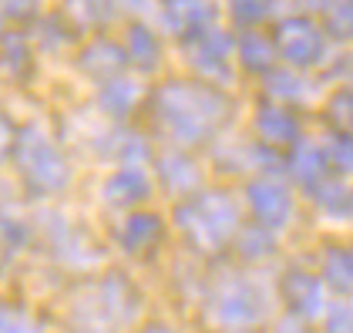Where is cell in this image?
<instances>
[{"instance_id":"obj_25","label":"cell","mask_w":353,"mask_h":333,"mask_svg":"<svg viewBox=\"0 0 353 333\" xmlns=\"http://www.w3.org/2000/svg\"><path fill=\"white\" fill-rule=\"evenodd\" d=\"M7 145H10V125H3V121H0V152H3Z\"/></svg>"},{"instance_id":"obj_18","label":"cell","mask_w":353,"mask_h":333,"mask_svg":"<svg viewBox=\"0 0 353 333\" xmlns=\"http://www.w3.org/2000/svg\"><path fill=\"white\" fill-rule=\"evenodd\" d=\"M159 172H162V179L168 185H185V182H195L199 179V168L192 162L189 155H179V152H168L162 155V162H159Z\"/></svg>"},{"instance_id":"obj_17","label":"cell","mask_w":353,"mask_h":333,"mask_svg":"<svg viewBox=\"0 0 353 333\" xmlns=\"http://www.w3.org/2000/svg\"><path fill=\"white\" fill-rule=\"evenodd\" d=\"M323 155L330 168L340 175H353V135L350 132H330L323 139Z\"/></svg>"},{"instance_id":"obj_8","label":"cell","mask_w":353,"mask_h":333,"mask_svg":"<svg viewBox=\"0 0 353 333\" xmlns=\"http://www.w3.org/2000/svg\"><path fill=\"white\" fill-rule=\"evenodd\" d=\"M125 54L138 71L155 74L159 64H162V41L148 24H132L128 34H125Z\"/></svg>"},{"instance_id":"obj_12","label":"cell","mask_w":353,"mask_h":333,"mask_svg":"<svg viewBox=\"0 0 353 333\" xmlns=\"http://www.w3.org/2000/svg\"><path fill=\"white\" fill-rule=\"evenodd\" d=\"M64 14L78 28H105L114 21V0H64Z\"/></svg>"},{"instance_id":"obj_23","label":"cell","mask_w":353,"mask_h":333,"mask_svg":"<svg viewBox=\"0 0 353 333\" xmlns=\"http://www.w3.org/2000/svg\"><path fill=\"white\" fill-rule=\"evenodd\" d=\"M0 7H3V14H10V17L24 21V17H30V14L37 10V0H3Z\"/></svg>"},{"instance_id":"obj_9","label":"cell","mask_w":353,"mask_h":333,"mask_svg":"<svg viewBox=\"0 0 353 333\" xmlns=\"http://www.w3.org/2000/svg\"><path fill=\"white\" fill-rule=\"evenodd\" d=\"M125 61H128L125 48L101 37V41H94L91 48H84L81 71L91 74V78H98V81H111V78H118V71L125 68Z\"/></svg>"},{"instance_id":"obj_2","label":"cell","mask_w":353,"mask_h":333,"mask_svg":"<svg viewBox=\"0 0 353 333\" xmlns=\"http://www.w3.org/2000/svg\"><path fill=\"white\" fill-rule=\"evenodd\" d=\"M272 44H276V54L293 71H313L330 61V34L313 17H303V14L283 17L276 24Z\"/></svg>"},{"instance_id":"obj_6","label":"cell","mask_w":353,"mask_h":333,"mask_svg":"<svg viewBox=\"0 0 353 333\" xmlns=\"http://www.w3.org/2000/svg\"><path fill=\"white\" fill-rule=\"evenodd\" d=\"M256 135L266 145H296L303 128H299V118L293 108H283V105H263L256 111Z\"/></svg>"},{"instance_id":"obj_5","label":"cell","mask_w":353,"mask_h":333,"mask_svg":"<svg viewBox=\"0 0 353 333\" xmlns=\"http://www.w3.org/2000/svg\"><path fill=\"white\" fill-rule=\"evenodd\" d=\"M168 30L192 37V34H202V30L212 28L216 21V3L212 0H165L162 10Z\"/></svg>"},{"instance_id":"obj_22","label":"cell","mask_w":353,"mask_h":333,"mask_svg":"<svg viewBox=\"0 0 353 333\" xmlns=\"http://www.w3.org/2000/svg\"><path fill=\"white\" fill-rule=\"evenodd\" d=\"M323 202L330 212H336L340 219H350L353 216V185H343V182H330L323 185Z\"/></svg>"},{"instance_id":"obj_7","label":"cell","mask_w":353,"mask_h":333,"mask_svg":"<svg viewBox=\"0 0 353 333\" xmlns=\"http://www.w3.org/2000/svg\"><path fill=\"white\" fill-rule=\"evenodd\" d=\"M266 94L272 98V105H283V108H293V105H306L313 98V84L306 81L303 71L293 68H272L266 74Z\"/></svg>"},{"instance_id":"obj_1","label":"cell","mask_w":353,"mask_h":333,"mask_svg":"<svg viewBox=\"0 0 353 333\" xmlns=\"http://www.w3.org/2000/svg\"><path fill=\"white\" fill-rule=\"evenodd\" d=\"M152 111L159 128L172 141L199 145L216 135V128L229 118L232 105L205 81H168L155 91Z\"/></svg>"},{"instance_id":"obj_19","label":"cell","mask_w":353,"mask_h":333,"mask_svg":"<svg viewBox=\"0 0 353 333\" xmlns=\"http://www.w3.org/2000/svg\"><path fill=\"white\" fill-rule=\"evenodd\" d=\"M105 141H111L114 155L121 162H128V165L148 159V141L141 139V135H135V132H111V135H105Z\"/></svg>"},{"instance_id":"obj_10","label":"cell","mask_w":353,"mask_h":333,"mask_svg":"<svg viewBox=\"0 0 353 333\" xmlns=\"http://www.w3.org/2000/svg\"><path fill=\"white\" fill-rule=\"evenodd\" d=\"M138 101H141V84L135 78H125V74L105 81L101 91H98V108L105 111V114H111V118L132 114L138 108Z\"/></svg>"},{"instance_id":"obj_15","label":"cell","mask_w":353,"mask_h":333,"mask_svg":"<svg viewBox=\"0 0 353 333\" xmlns=\"http://www.w3.org/2000/svg\"><path fill=\"white\" fill-rule=\"evenodd\" d=\"M276 10V0H229V17L232 24L245 30H256L263 21H270Z\"/></svg>"},{"instance_id":"obj_20","label":"cell","mask_w":353,"mask_h":333,"mask_svg":"<svg viewBox=\"0 0 353 333\" xmlns=\"http://www.w3.org/2000/svg\"><path fill=\"white\" fill-rule=\"evenodd\" d=\"M323 30L336 41H353V0H340L323 14Z\"/></svg>"},{"instance_id":"obj_4","label":"cell","mask_w":353,"mask_h":333,"mask_svg":"<svg viewBox=\"0 0 353 333\" xmlns=\"http://www.w3.org/2000/svg\"><path fill=\"white\" fill-rule=\"evenodd\" d=\"M17 162L41 185L68 182V162L61 159L54 141L48 139L44 132H37V128H28L24 135H17Z\"/></svg>"},{"instance_id":"obj_11","label":"cell","mask_w":353,"mask_h":333,"mask_svg":"<svg viewBox=\"0 0 353 333\" xmlns=\"http://www.w3.org/2000/svg\"><path fill=\"white\" fill-rule=\"evenodd\" d=\"M236 57H239L243 71H249V74H270L279 54H276V44H272L266 34L245 30L243 37L236 41Z\"/></svg>"},{"instance_id":"obj_13","label":"cell","mask_w":353,"mask_h":333,"mask_svg":"<svg viewBox=\"0 0 353 333\" xmlns=\"http://www.w3.org/2000/svg\"><path fill=\"white\" fill-rule=\"evenodd\" d=\"M290 165H293V175H296L299 182H306V185H316L326 172H330V162H326V155H323V145H296Z\"/></svg>"},{"instance_id":"obj_3","label":"cell","mask_w":353,"mask_h":333,"mask_svg":"<svg viewBox=\"0 0 353 333\" xmlns=\"http://www.w3.org/2000/svg\"><path fill=\"white\" fill-rule=\"evenodd\" d=\"M232 57H236V41L222 28H209L185 37V61L205 84H229Z\"/></svg>"},{"instance_id":"obj_16","label":"cell","mask_w":353,"mask_h":333,"mask_svg":"<svg viewBox=\"0 0 353 333\" xmlns=\"http://www.w3.org/2000/svg\"><path fill=\"white\" fill-rule=\"evenodd\" d=\"M326 118L333 125V132H350L353 135V81L340 84L330 101H326Z\"/></svg>"},{"instance_id":"obj_21","label":"cell","mask_w":353,"mask_h":333,"mask_svg":"<svg viewBox=\"0 0 353 333\" xmlns=\"http://www.w3.org/2000/svg\"><path fill=\"white\" fill-rule=\"evenodd\" d=\"M108 195H121V199H141V195H148V182H145V175L138 172V168H121L118 175H111L108 182Z\"/></svg>"},{"instance_id":"obj_24","label":"cell","mask_w":353,"mask_h":333,"mask_svg":"<svg viewBox=\"0 0 353 333\" xmlns=\"http://www.w3.org/2000/svg\"><path fill=\"white\" fill-rule=\"evenodd\" d=\"M118 10H128V14H152L155 10V0H114Z\"/></svg>"},{"instance_id":"obj_14","label":"cell","mask_w":353,"mask_h":333,"mask_svg":"<svg viewBox=\"0 0 353 333\" xmlns=\"http://www.w3.org/2000/svg\"><path fill=\"white\" fill-rule=\"evenodd\" d=\"M249 199H252L256 212L266 216V219H283L279 212H290V192L276 182H256L249 189Z\"/></svg>"}]
</instances>
